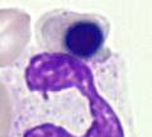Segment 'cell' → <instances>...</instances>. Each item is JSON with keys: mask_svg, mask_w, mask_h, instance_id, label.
<instances>
[{"mask_svg": "<svg viewBox=\"0 0 152 137\" xmlns=\"http://www.w3.org/2000/svg\"><path fill=\"white\" fill-rule=\"evenodd\" d=\"M103 62V61H102ZM39 51L3 74L12 104L8 137H136L98 65Z\"/></svg>", "mask_w": 152, "mask_h": 137, "instance_id": "6da1fadb", "label": "cell"}, {"mask_svg": "<svg viewBox=\"0 0 152 137\" xmlns=\"http://www.w3.org/2000/svg\"><path fill=\"white\" fill-rule=\"evenodd\" d=\"M110 23L104 15L53 9L37 21L34 34L42 51L64 55L86 64L102 62L112 57L105 46Z\"/></svg>", "mask_w": 152, "mask_h": 137, "instance_id": "7a4b0ae2", "label": "cell"}]
</instances>
